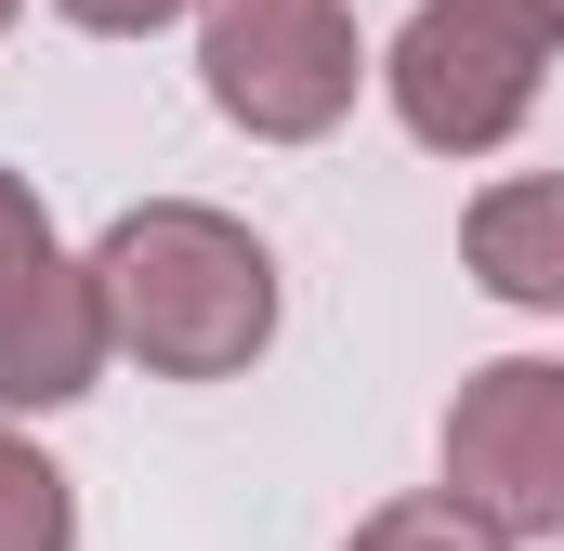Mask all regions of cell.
Returning <instances> with one entry per match:
<instances>
[{"mask_svg": "<svg viewBox=\"0 0 564 551\" xmlns=\"http://www.w3.org/2000/svg\"><path fill=\"white\" fill-rule=\"evenodd\" d=\"M446 486L499 539H564V355H499L446 408Z\"/></svg>", "mask_w": 564, "mask_h": 551, "instance_id": "obj_5", "label": "cell"}, {"mask_svg": "<svg viewBox=\"0 0 564 551\" xmlns=\"http://www.w3.org/2000/svg\"><path fill=\"white\" fill-rule=\"evenodd\" d=\"M66 26H93V40H158V26H184L197 0H53Z\"/></svg>", "mask_w": 564, "mask_h": 551, "instance_id": "obj_9", "label": "cell"}, {"mask_svg": "<svg viewBox=\"0 0 564 551\" xmlns=\"http://www.w3.org/2000/svg\"><path fill=\"white\" fill-rule=\"evenodd\" d=\"M197 79L250 144H315L381 66L355 40V0H197Z\"/></svg>", "mask_w": 564, "mask_h": 551, "instance_id": "obj_3", "label": "cell"}, {"mask_svg": "<svg viewBox=\"0 0 564 551\" xmlns=\"http://www.w3.org/2000/svg\"><path fill=\"white\" fill-rule=\"evenodd\" d=\"M552 66H564V0H421L381 40V93L433 158H499L539 119Z\"/></svg>", "mask_w": 564, "mask_h": 551, "instance_id": "obj_2", "label": "cell"}, {"mask_svg": "<svg viewBox=\"0 0 564 551\" xmlns=\"http://www.w3.org/2000/svg\"><path fill=\"white\" fill-rule=\"evenodd\" d=\"M106 302H93V263L53 237L40 184L0 171V420L13 408H79L106 381Z\"/></svg>", "mask_w": 564, "mask_h": 551, "instance_id": "obj_4", "label": "cell"}, {"mask_svg": "<svg viewBox=\"0 0 564 551\" xmlns=\"http://www.w3.org/2000/svg\"><path fill=\"white\" fill-rule=\"evenodd\" d=\"M341 551H512V539H499L459 486H408V499H381V512H368Z\"/></svg>", "mask_w": 564, "mask_h": 551, "instance_id": "obj_8", "label": "cell"}, {"mask_svg": "<svg viewBox=\"0 0 564 551\" xmlns=\"http://www.w3.org/2000/svg\"><path fill=\"white\" fill-rule=\"evenodd\" d=\"M106 342L158 381H237L276 342V250L210 197H144L93 237Z\"/></svg>", "mask_w": 564, "mask_h": 551, "instance_id": "obj_1", "label": "cell"}, {"mask_svg": "<svg viewBox=\"0 0 564 551\" xmlns=\"http://www.w3.org/2000/svg\"><path fill=\"white\" fill-rule=\"evenodd\" d=\"M459 263L512 315H564V171H499L459 210Z\"/></svg>", "mask_w": 564, "mask_h": 551, "instance_id": "obj_6", "label": "cell"}, {"mask_svg": "<svg viewBox=\"0 0 564 551\" xmlns=\"http://www.w3.org/2000/svg\"><path fill=\"white\" fill-rule=\"evenodd\" d=\"M0 551H79V499H66V473L0 420Z\"/></svg>", "mask_w": 564, "mask_h": 551, "instance_id": "obj_7", "label": "cell"}, {"mask_svg": "<svg viewBox=\"0 0 564 551\" xmlns=\"http://www.w3.org/2000/svg\"><path fill=\"white\" fill-rule=\"evenodd\" d=\"M13 13H26V0H0V40H13Z\"/></svg>", "mask_w": 564, "mask_h": 551, "instance_id": "obj_10", "label": "cell"}]
</instances>
